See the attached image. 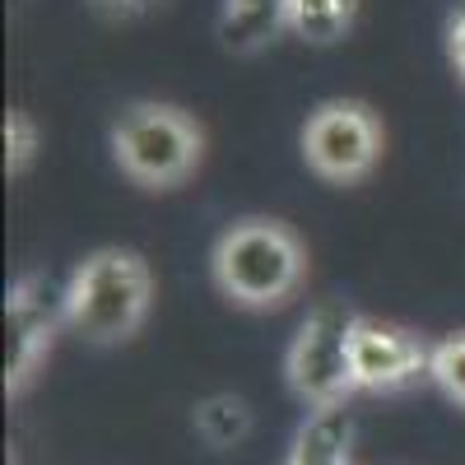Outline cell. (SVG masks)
<instances>
[{"instance_id":"15","label":"cell","mask_w":465,"mask_h":465,"mask_svg":"<svg viewBox=\"0 0 465 465\" xmlns=\"http://www.w3.org/2000/svg\"><path fill=\"white\" fill-rule=\"evenodd\" d=\"M103 15H116V19H131V15H144L149 5H159V0H94Z\"/></svg>"},{"instance_id":"2","label":"cell","mask_w":465,"mask_h":465,"mask_svg":"<svg viewBox=\"0 0 465 465\" xmlns=\"http://www.w3.org/2000/svg\"><path fill=\"white\" fill-rule=\"evenodd\" d=\"M214 284L238 307H280L302 284V242L280 219H242L214 242Z\"/></svg>"},{"instance_id":"10","label":"cell","mask_w":465,"mask_h":465,"mask_svg":"<svg viewBox=\"0 0 465 465\" xmlns=\"http://www.w3.org/2000/svg\"><path fill=\"white\" fill-rule=\"evenodd\" d=\"M359 24V0H289V28L312 47H331Z\"/></svg>"},{"instance_id":"11","label":"cell","mask_w":465,"mask_h":465,"mask_svg":"<svg viewBox=\"0 0 465 465\" xmlns=\"http://www.w3.org/2000/svg\"><path fill=\"white\" fill-rule=\"evenodd\" d=\"M196 433L210 447H219V451L238 447L252 433V405L242 396H210V401H201L196 405Z\"/></svg>"},{"instance_id":"8","label":"cell","mask_w":465,"mask_h":465,"mask_svg":"<svg viewBox=\"0 0 465 465\" xmlns=\"http://www.w3.org/2000/svg\"><path fill=\"white\" fill-rule=\"evenodd\" d=\"M289 28V0H223L219 37L228 52H256Z\"/></svg>"},{"instance_id":"14","label":"cell","mask_w":465,"mask_h":465,"mask_svg":"<svg viewBox=\"0 0 465 465\" xmlns=\"http://www.w3.org/2000/svg\"><path fill=\"white\" fill-rule=\"evenodd\" d=\"M447 47H451L456 74L465 80V10H456V19H451V28H447Z\"/></svg>"},{"instance_id":"1","label":"cell","mask_w":465,"mask_h":465,"mask_svg":"<svg viewBox=\"0 0 465 465\" xmlns=\"http://www.w3.org/2000/svg\"><path fill=\"white\" fill-rule=\"evenodd\" d=\"M149 298L153 275L144 256L126 247H103L65 284V326L89 344H122L144 326Z\"/></svg>"},{"instance_id":"12","label":"cell","mask_w":465,"mask_h":465,"mask_svg":"<svg viewBox=\"0 0 465 465\" xmlns=\"http://www.w3.org/2000/svg\"><path fill=\"white\" fill-rule=\"evenodd\" d=\"M37 144H43V131L28 112H10L5 116V173L19 177L28 173V163L37 159Z\"/></svg>"},{"instance_id":"5","label":"cell","mask_w":465,"mask_h":465,"mask_svg":"<svg viewBox=\"0 0 465 465\" xmlns=\"http://www.w3.org/2000/svg\"><path fill=\"white\" fill-rule=\"evenodd\" d=\"M302 159L326 182H363L381 159V126L377 116L354 98L322 103L302 126Z\"/></svg>"},{"instance_id":"9","label":"cell","mask_w":465,"mask_h":465,"mask_svg":"<svg viewBox=\"0 0 465 465\" xmlns=\"http://www.w3.org/2000/svg\"><path fill=\"white\" fill-rule=\"evenodd\" d=\"M349 438H354V419L344 405L317 410L298 429V442L284 465H349Z\"/></svg>"},{"instance_id":"7","label":"cell","mask_w":465,"mask_h":465,"mask_svg":"<svg viewBox=\"0 0 465 465\" xmlns=\"http://www.w3.org/2000/svg\"><path fill=\"white\" fill-rule=\"evenodd\" d=\"M433 368V349L405 326L359 317L354 322V381L363 391H396L419 377H429Z\"/></svg>"},{"instance_id":"13","label":"cell","mask_w":465,"mask_h":465,"mask_svg":"<svg viewBox=\"0 0 465 465\" xmlns=\"http://www.w3.org/2000/svg\"><path fill=\"white\" fill-rule=\"evenodd\" d=\"M429 377L442 386L451 401L465 405V335H451V340L433 344V368H429Z\"/></svg>"},{"instance_id":"3","label":"cell","mask_w":465,"mask_h":465,"mask_svg":"<svg viewBox=\"0 0 465 465\" xmlns=\"http://www.w3.org/2000/svg\"><path fill=\"white\" fill-rule=\"evenodd\" d=\"M112 153L131 182L168 191L196 173L201 153H205V135L186 112L168 103H135L116 116Z\"/></svg>"},{"instance_id":"4","label":"cell","mask_w":465,"mask_h":465,"mask_svg":"<svg viewBox=\"0 0 465 465\" xmlns=\"http://www.w3.org/2000/svg\"><path fill=\"white\" fill-rule=\"evenodd\" d=\"M354 312L340 302H322L307 312V322L298 326L293 344H289V386L312 405V410H331L344 405V396L354 391Z\"/></svg>"},{"instance_id":"6","label":"cell","mask_w":465,"mask_h":465,"mask_svg":"<svg viewBox=\"0 0 465 465\" xmlns=\"http://www.w3.org/2000/svg\"><path fill=\"white\" fill-rule=\"evenodd\" d=\"M56 317L65 322V293H52L47 275H24L5 298V391L33 377L47 344L56 335Z\"/></svg>"}]
</instances>
